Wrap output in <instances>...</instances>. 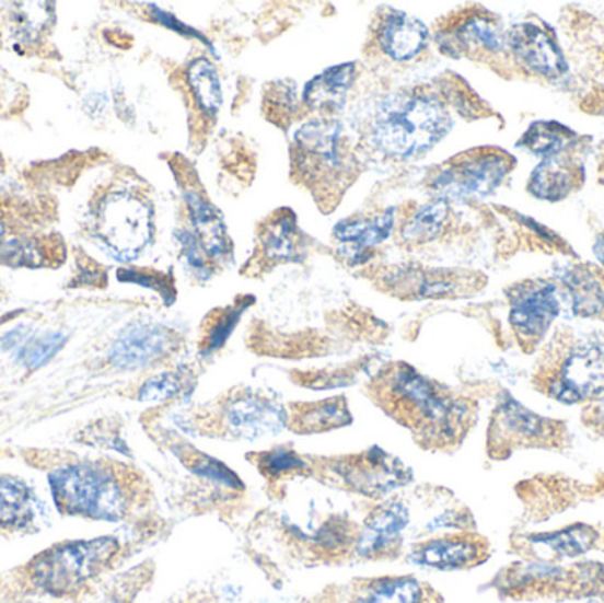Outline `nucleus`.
Segmentation results:
<instances>
[{
  "label": "nucleus",
  "mask_w": 604,
  "mask_h": 603,
  "mask_svg": "<svg viewBox=\"0 0 604 603\" xmlns=\"http://www.w3.org/2000/svg\"><path fill=\"white\" fill-rule=\"evenodd\" d=\"M224 430L239 439L276 436L289 427V410L278 402L253 392L237 393L223 406Z\"/></svg>",
  "instance_id": "10"
},
{
  "label": "nucleus",
  "mask_w": 604,
  "mask_h": 603,
  "mask_svg": "<svg viewBox=\"0 0 604 603\" xmlns=\"http://www.w3.org/2000/svg\"><path fill=\"white\" fill-rule=\"evenodd\" d=\"M394 227V209L376 212L371 217L358 218V220L341 221L335 227L336 241L341 246L345 258L352 266L367 263L370 258V250L376 244L384 243L390 237Z\"/></svg>",
  "instance_id": "18"
},
{
  "label": "nucleus",
  "mask_w": 604,
  "mask_h": 603,
  "mask_svg": "<svg viewBox=\"0 0 604 603\" xmlns=\"http://www.w3.org/2000/svg\"><path fill=\"white\" fill-rule=\"evenodd\" d=\"M350 413L347 409L345 398L318 402V404H304L293 407L289 415V425L299 433L327 432L339 429L350 424Z\"/></svg>",
  "instance_id": "23"
},
{
  "label": "nucleus",
  "mask_w": 604,
  "mask_h": 603,
  "mask_svg": "<svg viewBox=\"0 0 604 603\" xmlns=\"http://www.w3.org/2000/svg\"><path fill=\"white\" fill-rule=\"evenodd\" d=\"M33 490L14 476L0 475V530H25L36 517Z\"/></svg>",
  "instance_id": "22"
},
{
  "label": "nucleus",
  "mask_w": 604,
  "mask_h": 603,
  "mask_svg": "<svg viewBox=\"0 0 604 603\" xmlns=\"http://www.w3.org/2000/svg\"><path fill=\"white\" fill-rule=\"evenodd\" d=\"M20 8L13 11V28L25 42L42 37L54 22L51 10H45L48 4H20Z\"/></svg>",
  "instance_id": "34"
},
{
  "label": "nucleus",
  "mask_w": 604,
  "mask_h": 603,
  "mask_svg": "<svg viewBox=\"0 0 604 603\" xmlns=\"http://www.w3.org/2000/svg\"><path fill=\"white\" fill-rule=\"evenodd\" d=\"M508 48H511L520 65L543 79L559 80L568 73V60L559 43L555 42L548 28L536 22H523L511 27Z\"/></svg>",
  "instance_id": "12"
},
{
  "label": "nucleus",
  "mask_w": 604,
  "mask_h": 603,
  "mask_svg": "<svg viewBox=\"0 0 604 603\" xmlns=\"http://www.w3.org/2000/svg\"><path fill=\"white\" fill-rule=\"evenodd\" d=\"M509 324L523 344L545 337L562 310L559 287L548 280H526L509 290Z\"/></svg>",
  "instance_id": "8"
},
{
  "label": "nucleus",
  "mask_w": 604,
  "mask_h": 603,
  "mask_svg": "<svg viewBox=\"0 0 604 603\" xmlns=\"http://www.w3.org/2000/svg\"><path fill=\"white\" fill-rule=\"evenodd\" d=\"M186 80H188L193 102L201 116L214 119L223 105V93H221L220 77L211 60L206 57L191 60L186 70Z\"/></svg>",
  "instance_id": "25"
},
{
  "label": "nucleus",
  "mask_w": 604,
  "mask_h": 603,
  "mask_svg": "<svg viewBox=\"0 0 604 603\" xmlns=\"http://www.w3.org/2000/svg\"><path fill=\"white\" fill-rule=\"evenodd\" d=\"M152 14H154V19L160 22L161 25H165V27L174 28V31H177V33L186 34V36H195L197 39H200V42L206 43V45H209L207 43L206 37L201 36L200 33H197V31H193L191 27H188V25L181 24L179 20L174 19L172 14L166 13V11L158 10V8H152ZM211 47V45H209ZM212 48V47H211Z\"/></svg>",
  "instance_id": "40"
},
{
  "label": "nucleus",
  "mask_w": 604,
  "mask_h": 603,
  "mask_svg": "<svg viewBox=\"0 0 604 603\" xmlns=\"http://www.w3.org/2000/svg\"><path fill=\"white\" fill-rule=\"evenodd\" d=\"M440 47L445 54L454 51L453 56L483 51V54H500L508 48V34L502 33L500 25L485 14H468L460 24L439 36Z\"/></svg>",
  "instance_id": "17"
},
{
  "label": "nucleus",
  "mask_w": 604,
  "mask_h": 603,
  "mask_svg": "<svg viewBox=\"0 0 604 603\" xmlns=\"http://www.w3.org/2000/svg\"><path fill=\"white\" fill-rule=\"evenodd\" d=\"M564 289L578 317H597L604 314V289L585 267H571L562 275Z\"/></svg>",
  "instance_id": "26"
},
{
  "label": "nucleus",
  "mask_w": 604,
  "mask_h": 603,
  "mask_svg": "<svg viewBox=\"0 0 604 603\" xmlns=\"http://www.w3.org/2000/svg\"><path fill=\"white\" fill-rule=\"evenodd\" d=\"M119 550V542L112 536L65 542L37 554L25 567V576L37 593L69 599L108 570Z\"/></svg>",
  "instance_id": "4"
},
{
  "label": "nucleus",
  "mask_w": 604,
  "mask_h": 603,
  "mask_svg": "<svg viewBox=\"0 0 604 603\" xmlns=\"http://www.w3.org/2000/svg\"><path fill=\"white\" fill-rule=\"evenodd\" d=\"M597 534L589 525H569L566 530L554 531V533L534 534L531 544L534 547L545 548L554 556L577 557L591 550L595 544Z\"/></svg>",
  "instance_id": "29"
},
{
  "label": "nucleus",
  "mask_w": 604,
  "mask_h": 603,
  "mask_svg": "<svg viewBox=\"0 0 604 603\" xmlns=\"http://www.w3.org/2000/svg\"><path fill=\"white\" fill-rule=\"evenodd\" d=\"M120 281H129L137 286L147 287V289L156 290L158 294L163 295L166 303H172L177 295L172 277H165L156 271H140V269H120L117 272Z\"/></svg>",
  "instance_id": "39"
},
{
  "label": "nucleus",
  "mask_w": 604,
  "mask_h": 603,
  "mask_svg": "<svg viewBox=\"0 0 604 603\" xmlns=\"http://www.w3.org/2000/svg\"><path fill=\"white\" fill-rule=\"evenodd\" d=\"M483 545L467 536L428 540L416 545L410 553V561L417 567L435 570H462L481 561Z\"/></svg>",
  "instance_id": "19"
},
{
  "label": "nucleus",
  "mask_w": 604,
  "mask_h": 603,
  "mask_svg": "<svg viewBox=\"0 0 604 603\" xmlns=\"http://www.w3.org/2000/svg\"><path fill=\"white\" fill-rule=\"evenodd\" d=\"M66 340L68 337L62 333H46L22 349L23 364L31 370L42 369L43 364L48 363L66 346Z\"/></svg>",
  "instance_id": "38"
},
{
  "label": "nucleus",
  "mask_w": 604,
  "mask_h": 603,
  "mask_svg": "<svg viewBox=\"0 0 604 603\" xmlns=\"http://www.w3.org/2000/svg\"><path fill=\"white\" fill-rule=\"evenodd\" d=\"M375 395L391 416L417 432L428 447L454 444L471 427L467 402L451 395L410 364H394L379 375Z\"/></svg>",
  "instance_id": "1"
},
{
  "label": "nucleus",
  "mask_w": 604,
  "mask_h": 603,
  "mask_svg": "<svg viewBox=\"0 0 604 603\" xmlns=\"http://www.w3.org/2000/svg\"><path fill=\"white\" fill-rule=\"evenodd\" d=\"M257 456L258 469L269 478L295 475V473H302L307 467L306 461L290 448H275L269 452L258 453Z\"/></svg>",
  "instance_id": "35"
},
{
  "label": "nucleus",
  "mask_w": 604,
  "mask_h": 603,
  "mask_svg": "<svg viewBox=\"0 0 604 603\" xmlns=\"http://www.w3.org/2000/svg\"><path fill=\"white\" fill-rule=\"evenodd\" d=\"M595 425L604 430V401L595 409Z\"/></svg>",
  "instance_id": "42"
},
{
  "label": "nucleus",
  "mask_w": 604,
  "mask_h": 603,
  "mask_svg": "<svg viewBox=\"0 0 604 603\" xmlns=\"http://www.w3.org/2000/svg\"><path fill=\"white\" fill-rule=\"evenodd\" d=\"M188 378L189 373L184 369L154 375L140 387L138 398L142 402L172 401L174 396H179L188 387Z\"/></svg>",
  "instance_id": "32"
},
{
  "label": "nucleus",
  "mask_w": 604,
  "mask_h": 603,
  "mask_svg": "<svg viewBox=\"0 0 604 603\" xmlns=\"http://www.w3.org/2000/svg\"><path fill=\"white\" fill-rule=\"evenodd\" d=\"M548 393L569 406L603 395L604 350L592 346L572 350L549 383Z\"/></svg>",
  "instance_id": "11"
},
{
  "label": "nucleus",
  "mask_w": 604,
  "mask_h": 603,
  "mask_svg": "<svg viewBox=\"0 0 604 603\" xmlns=\"http://www.w3.org/2000/svg\"><path fill=\"white\" fill-rule=\"evenodd\" d=\"M188 467L195 475L211 479L214 484L223 485L226 488H241V485H243L237 475L232 473V469H229L223 462L216 461V459L206 455V453H189Z\"/></svg>",
  "instance_id": "37"
},
{
  "label": "nucleus",
  "mask_w": 604,
  "mask_h": 603,
  "mask_svg": "<svg viewBox=\"0 0 604 603\" xmlns=\"http://www.w3.org/2000/svg\"><path fill=\"white\" fill-rule=\"evenodd\" d=\"M577 185V174L560 156L545 158L532 171L528 192L539 200L559 202L571 194Z\"/></svg>",
  "instance_id": "24"
},
{
  "label": "nucleus",
  "mask_w": 604,
  "mask_h": 603,
  "mask_svg": "<svg viewBox=\"0 0 604 603\" xmlns=\"http://www.w3.org/2000/svg\"><path fill=\"white\" fill-rule=\"evenodd\" d=\"M574 140H577V134L568 126L555 120H537L522 135L518 148L526 149L545 160V158L560 156Z\"/></svg>",
  "instance_id": "27"
},
{
  "label": "nucleus",
  "mask_w": 604,
  "mask_h": 603,
  "mask_svg": "<svg viewBox=\"0 0 604 603\" xmlns=\"http://www.w3.org/2000/svg\"><path fill=\"white\" fill-rule=\"evenodd\" d=\"M356 80V65H338L306 83L302 102L312 111H338Z\"/></svg>",
  "instance_id": "21"
},
{
  "label": "nucleus",
  "mask_w": 604,
  "mask_h": 603,
  "mask_svg": "<svg viewBox=\"0 0 604 603\" xmlns=\"http://www.w3.org/2000/svg\"><path fill=\"white\" fill-rule=\"evenodd\" d=\"M449 217L448 200L435 198L433 202L426 204L414 212L413 217L405 221L399 231V237L405 243L421 244L435 240L440 232L444 231Z\"/></svg>",
  "instance_id": "30"
},
{
  "label": "nucleus",
  "mask_w": 604,
  "mask_h": 603,
  "mask_svg": "<svg viewBox=\"0 0 604 603\" xmlns=\"http://www.w3.org/2000/svg\"><path fill=\"white\" fill-rule=\"evenodd\" d=\"M50 246L42 241H13L0 252V264L5 266H45L50 260Z\"/></svg>",
  "instance_id": "33"
},
{
  "label": "nucleus",
  "mask_w": 604,
  "mask_h": 603,
  "mask_svg": "<svg viewBox=\"0 0 604 603\" xmlns=\"http://www.w3.org/2000/svg\"><path fill=\"white\" fill-rule=\"evenodd\" d=\"M330 471L344 479L347 487L370 498L382 496L410 479V473L402 462L382 452L379 448L362 455L348 456L329 462Z\"/></svg>",
  "instance_id": "9"
},
{
  "label": "nucleus",
  "mask_w": 604,
  "mask_h": 603,
  "mask_svg": "<svg viewBox=\"0 0 604 603\" xmlns=\"http://www.w3.org/2000/svg\"><path fill=\"white\" fill-rule=\"evenodd\" d=\"M48 482L62 515L119 522L133 507V475L112 462H74L51 471Z\"/></svg>",
  "instance_id": "2"
},
{
  "label": "nucleus",
  "mask_w": 604,
  "mask_h": 603,
  "mask_svg": "<svg viewBox=\"0 0 604 603\" xmlns=\"http://www.w3.org/2000/svg\"><path fill=\"white\" fill-rule=\"evenodd\" d=\"M253 303V298H241L230 306L214 310L204 323V335H201L200 352L204 356L212 355L216 350L226 344L230 335L234 333L235 326L243 317L247 306Z\"/></svg>",
  "instance_id": "28"
},
{
  "label": "nucleus",
  "mask_w": 604,
  "mask_h": 603,
  "mask_svg": "<svg viewBox=\"0 0 604 603\" xmlns=\"http://www.w3.org/2000/svg\"><path fill=\"white\" fill-rule=\"evenodd\" d=\"M177 241L181 244V254H183L184 266L188 267L189 272L195 275L198 280H209L214 275V266L206 250L201 246L197 235L188 229L177 234Z\"/></svg>",
  "instance_id": "36"
},
{
  "label": "nucleus",
  "mask_w": 604,
  "mask_h": 603,
  "mask_svg": "<svg viewBox=\"0 0 604 603\" xmlns=\"http://www.w3.org/2000/svg\"><path fill=\"white\" fill-rule=\"evenodd\" d=\"M375 36L379 48L396 62H408L421 56L430 42V31L421 20L391 8L381 14Z\"/></svg>",
  "instance_id": "15"
},
{
  "label": "nucleus",
  "mask_w": 604,
  "mask_h": 603,
  "mask_svg": "<svg viewBox=\"0 0 604 603\" xmlns=\"http://www.w3.org/2000/svg\"><path fill=\"white\" fill-rule=\"evenodd\" d=\"M497 441L509 447H534L554 439V424L523 407L511 396H506L495 410L493 427Z\"/></svg>",
  "instance_id": "16"
},
{
  "label": "nucleus",
  "mask_w": 604,
  "mask_h": 603,
  "mask_svg": "<svg viewBox=\"0 0 604 603\" xmlns=\"http://www.w3.org/2000/svg\"><path fill=\"white\" fill-rule=\"evenodd\" d=\"M183 195L188 206L189 223H191L189 231L197 235V240L200 241L212 263H223L232 255V241L224 227L223 218L209 202L206 192H201L197 181H184Z\"/></svg>",
  "instance_id": "14"
},
{
  "label": "nucleus",
  "mask_w": 604,
  "mask_h": 603,
  "mask_svg": "<svg viewBox=\"0 0 604 603\" xmlns=\"http://www.w3.org/2000/svg\"><path fill=\"white\" fill-rule=\"evenodd\" d=\"M101 246L120 263L142 254L154 234L151 204L129 192H115L101 202L96 217Z\"/></svg>",
  "instance_id": "6"
},
{
  "label": "nucleus",
  "mask_w": 604,
  "mask_h": 603,
  "mask_svg": "<svg viewBox=\"0 0 604 603\" xmlns=\"http://www.w3.org/2000/svg\"><path fill=\"white\" fill-rule=\"evenodd\" d=\"M302 232L298 220L290 209H281L264 221L258 234L262 263L278 264L299 263L302 260Z\"/></svg>",
  "instance_id": "20"
},
{
  "label": "nucleus",
  "mask_w": 604,
  "mask_h": 603,
  "mask_svg": "<svg viewBox=\"0 0 604 603\" xmlns=\"http://www.w3.org/2000/svg\"><path fill=\"white\" fill-rule=\"evenodd\" d=\"M425 591L414 577L373 580L359 593L358 603H422Z\"/></svg>",
  "instance_id": "31"
},
{
  "label": "nucleus",
  "mask_w": 604,
  "mask_h": 603,
  "mask_svg": "<svg viewBox=\"0 0 604 603\" xmlns=\"http://www.w3.org/2000/svg\"><path fill=\"white\" fill-rule=\"evenodd\" d=\"M592 252H594L595 258L604 266V234H600L595 237L594 250H592Z\"/></svg>",
  "instance_id": "41"
},
{
  "label": "nucleus",
  "mask_w": 604,
  "mask_h": 603,
  "mask_svg": "<svg viewBox=\"0 0 604 603\" xmlns=\"http://www.w3.org/2000/svg\"><path fill=\"white\" fill-rule=\"evenodd\" d=\"M513 169V160L499 151L471 152L449 163L431 181V189L442 200L486 197L502 185Z\"/></svg>",
  "instance_id": "7"
},
{
  "label": "nucleus",
  "mask_w": 604,
  "mask_h": 603,
  "mask_svg": "<svg viewBox=\"0 0 604 603\" xmlns=\"http://www.w3.org/2000/svg\"><path fill=\"white\" fill-rule=\"evenodd\" d=\"M177 346V337L169 327L138 324L120 335L111 350L115 369L138 370L163 360Z\"/></svg>",
  "instance_id": "13"
},
{
  "label": "nucleus",
  "mask_w": 604,
  "mask_h": 603,
  "mask_svg": "<svg viewBox=\"0 0 604 603\" xmlns=\"http://www.w3.org/2000/svg\"><path fill=\"white\" fill-rule=\"evenodd\" d=\"M453 128L444 102L435 94H394L382 103L371 125V140L385 156L408 160L435 148Z\"/></svg>",
  "instance_id": "3"
},
{
  "label": "nucleus",
  "mask_w": 604,
  "mask_h": 603,
  "mask_svg": "<svg viewBox=\"0 0 604 603\" xmlns=\"http://www.w3.org/2000/svg\"><path fill=\"white\" fill-rule=\"evenodd\" d=\"M344 146V129L336 120H312L293 137L292 172L313 194L341 195L352 163Z\"/></svg>",
  "instance_id": "5"
}]
</instances>
